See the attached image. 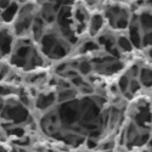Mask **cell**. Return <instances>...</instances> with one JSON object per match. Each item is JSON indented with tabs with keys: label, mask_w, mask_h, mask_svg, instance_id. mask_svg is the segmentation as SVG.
<instances>
[{
	"label": "cell",
	"mask_w": 152,
	"mask_h": 152,
	"mask_svg": "<svg viewBox=\"0 0 152 152\" xmlns=\"http://www.w3.org/2000/svg\"><path fill=\"white\" fill-rule=\"evenodd\" d=\"M137 80L140 83L141 88L144 89H151V67L147 63L139 67V73H137Z\"/></svg>",
	"instance_id": "6da1fadb"
}]
</instances>
